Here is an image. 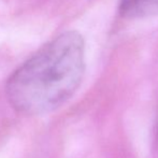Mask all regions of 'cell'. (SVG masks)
Masks as SVG:
<instances>
[{
	"instance_id": "obj_1",
	"label": "cell",
	"mask_w": 158,
	"mask_h": 158,
	"mask_svg": "<svg viewBox=\"0 0 158 158\" xmlns=\"http://www.w3.org/2000/svg\"><path fill=\"white\" fill-rule=\"evenodd\" d=\"M85 72V42L64 31L38 50L8 79L6 95L13 109L42 115L63 106L77 93Z\"/></svg>"
},
{
	"instance_id": "obj_2",
	"label": "cell",
	"mask_w": 158,
	"mask_h": 158,
	"mask_svg": "<svg viewBox=\"0 0 158 158\" xmlns=\"http://www.w3.org/2000/svg\"><path fill=\"white\" fill-rule=\"evenodd\" d=\"M119 12L128 19H144L158 15V0H119Z\"/></svg>"
}]
</instances>
